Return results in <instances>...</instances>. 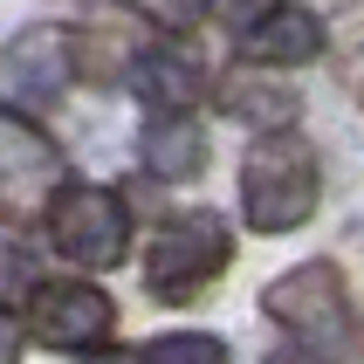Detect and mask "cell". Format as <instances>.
<instances>
[{
	"label": "cell",
	"instance_id": "1",
	"mask_svg": "<svg viewBox=\"0 0 364 364\" xmlns=\"http://www.w3.org/2000/svg\"><path fill=\"white\" fill-rule=\"evenodd\" d=\"M323 179H316V151L303 138H289V131H268L241 165V206L247 220L262 227V234H289V227L309 220V206H316Z\"/></svg>",
	"mask_w": 364,
	"mask_h": 364
},
{
	"label": "cell",
	"instance_id": "2",
	"mask_svg": "<svg viewBox=\"0 0 364 364\" xmlns=\"http://www.w3.org/2000/svg\"><path fill=\"white\" fill-rule=\"evenodd\" d=\"M227 262H234V241L220 213H165L144 241V289L159 303H193Z\"/></svg>",
	"mask_w": 364,
	"mask_h": 364
},
{
	"label": "cell",
	"instance_id": "3",
	"mask_svg": "<svg viewBox=\"0 0 364 364\" xmlns=\"http://www.w3.org/2000/svg\"><path fill=\"white\" fill-rule=\"evenodd\" d=\"M262 309L289 330V337H303L316 358H337V350H350V337H358L350 289H344V275H337L330 262H303V268H289V275H275L268 296H262Z\"/></svg>",
	"mask_w": 364,
	"mask_h": 364
},
{
	"label": "cell",
	"instance_id": "4",
	"mask_svg": "<svg viewBox=\"0 0 364 364\" xmlns=\"http://www.w3.org/2000/svg\"><path fill=\"white\" fill-rule=\"evenodd\" d=\"M48 241L76 268H117L131 255V213L110 186H69L48 206Z\"/></svg>",
	"mask_w": 364,
	"mask_h": 364
},
{
	"label": "cell",
	"instance_id": "5",
	"mask_svg": "<svg viewBox=\"0 0 364 364\" xmlns=\"http://www.w3.org/2000/svg\"><path fill=\"white\" fill-rule=\"evenodd\" d=\"M55 186H62V151L48 144V131L0 110V220H35L55 200Z\"/></svg>",
	"mask_w": 364,
	"mask_h": 364
},
{
	"label": "cell",
	"instance_id": "6",
	"mask_svg": "<svg viewBox=\"0 0 364 364\" xmlns=\"http://www.w3.org/2000/svg\"><path fill=\"white\" fill-rule=\"evenodd\" d=\"M28 330L48 350H97L117 330V309L97 282H41L28 303Z\"/></svg>",
	"mask_w": 364,
	"mask_h": 364
},
{
	"label": "cell",
	"instance_id": "7",
	"mask_svg": "<svg viewBox=\"0 0 364 364\" xmlns=\"http://www.w3.org/2000/svg\"><path fill=\"white\" fill-rule=\"evenodd\" d=\"M76 35L69 28H28V35L0 55V97L28 103V110H41V103H55L69 82H76Z\"/></svg>",
	"mask_w": 364,
	"mask_h": 364
},
{
	"label": "cell",
	"instance_id": "8",
	"mask_svg": "<svg viewBox=\"0 0 364 364\" xmlns=\"http://www.w3.org/2000/svg\"><path fill=\"white\" fill-rule=\"evenodd\" d=\"M241 48H247V69H296V62L323 55V21L303 7H275L268 21H255L241 35Z\"/></svg>",
	"mask_w": 364,
	"mask_h": 364
},
{
	"label": "cell",
	"instance_id": "9",
	"mask_svg": "<svg viewBox=\"0 0 364 364\" xmlns=\"http://www.w3.org/2000/svg\"><path fill=\"white\" fill-rule=\"evenodd\" d=\"M138 151L144 165L159 172V179H193V172H206V131L186 110H159V117L138 131Z\"/></svg>",
	"mask_w": 364,
	"mask_h": 364
},
{
	"label": "cell",
	"instance_id": "10",
	"mask_svg": "<svg viewBox=\"0 0 364 364\" xmlns=\"http://www.w3.org/2000/svg\"><path fill=\"white\" fill-rule=\"evenodd\" d=\"M220 103L241 124H262V131H289V124H296V90L255 76V69H234V76L220 82Z\"/></svg>",
	"mask_w": 364,
	"mask_h": 364
},
{
	"label": "cell",
	"instance_id": "11",
	"mask_svg": "<svg viewBox=\"0 0 364 364\" xmlns=\"http://www.w3.org/2000/svg\"><path fill=\"white\" fill-rule=\"evenodd\" d=\"M131 90L144 97V110H186V103L200 97V69L186 55H172V48H151L131 69Z\"/></svg>",
	"mask_w": 364,
	"mask_h": 364
},
{
	"label": "cell",
	"instance_id": "12",
	"mask_svg": "<svg viewBox=\"0 0 364 364\" xmlns=\"http://www.w3.org/2000/svg\"><path fill=\"white\" fill-rule=\"evenodd\" d=\"M138 364H227V344H220V337H200V330H179V337L144 344Z\"/></svg>",
	"mask_w": 364,
	"mask_h": 364
},
{
	"label": "cell",
	"instance_id": "13",
	"mask_svg": "<svg viewBox=\"0 0 364 364\" xmlns=\"http://www.w3.org/2000/svg\"><path fill=\"white\" fill-rule=\"evenodd\" d=\"M275 7H282V0H206V14L227 21V28H241V35L255 28V21H268Z\"/></svg>",
	"mask_w": 364,
	"mask_h": 364
},
{
	"label": "cell",
	"instance_id": "14",
	"mask_svg": "<svg viewBox=\"0 0 364 364\" xmlns=\"http://www.w3.org/2000/svg\"><path fill=\"white\" fill-rule=\"evenodd\" d=\"M21 344H28V323H21L14 309L0 303V364H14V358H21Z\"/></svg>",
	"mask_w": 364,
	"mask_h": 364
},
{
	"label": "cell",
	"instance_id": "15",
	"mask_svg": "<svg viewBox=\"0 0 364 364\" xmlns=\"http://www.w3.org/2000/svg\"><path fill=\"white\" fill-rule=\"evenodd\" d=\"M275 364H316V358H309V350H296V358H275Z\"/></svg>",
	"mask_w": 364,
	"mask_h": 364
}]
</instances>
